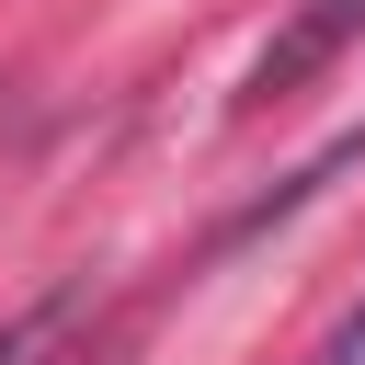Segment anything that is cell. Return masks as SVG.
<instances>
[{"instance_id": "cell-1", "label": "cell", "mask_w": 365, "mask_h": 365, "mask_svg": "<svg viewBox=\"0 0 365 365\" xmlns=\"http://www.w3.org/2000/svg\"><path fill=\"white\" fill-rule=\"evenodd\" d=\"M354 34H365V0H308V11H297V23L262 46V68H251V91H240V103H274V91H297V80H308V68H331Z\"/></svg>"}, {"instance_id": "cell-2", "label": "cell", "mask_w": 365, "mask_h": 365, "mask_svg": "<svg viewBox=\"0 0 365 365\" xmlns=\"http://www.w3.org/2000/svg\"><path fill=\"white\" fill-rule=\"evenodd\" d=\"M0 365H91V297L68 285V297L23 308V319L0 331Z\"/></svg>"}]
</instances>
